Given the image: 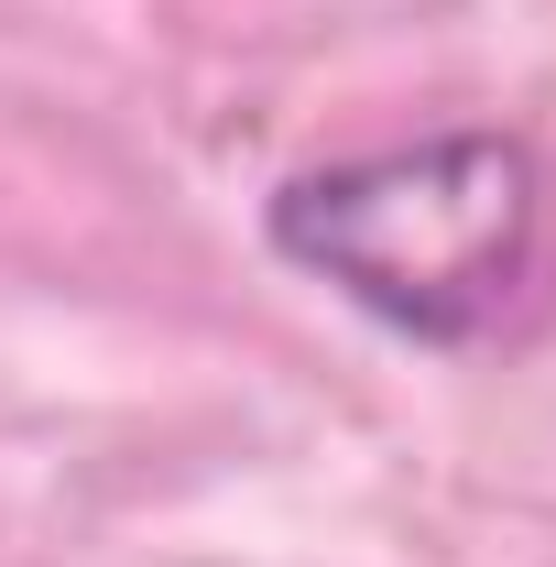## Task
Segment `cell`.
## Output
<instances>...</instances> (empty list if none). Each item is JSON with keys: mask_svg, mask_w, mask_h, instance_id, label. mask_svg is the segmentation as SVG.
Returning a JSON list of instances; mask_svg holds the SVG:
<instances>
[{"mask_svg": "<svg viewBox=\"0 0 556 567\" xmlns=\"http://www.w3.org/2000/svg\"><path fill=\"white\" fill-rule=\"evenodd\" d=\"M556 175L524 132H415L339 164H306L274 197V262L328 284L415 350H491L546 295Z\"/></svg>", "mask_w": 556, "mask_h": 567, "instance_id": "cell-1", "label": "cell"}]
</instances>
